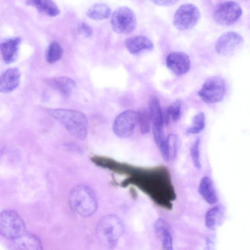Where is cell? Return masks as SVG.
<instances>
[{"label":"cell","instance_id":"20","mask_svg":"<svg viewBox=\"0 0 250 250\" xmlns=\"http://www.w3.org/2000/svg\"><path fill=\"white\" fill-rule=\"evenodd\" d=\"M28 5L35 7L40 12L49 16L55 17L59 15L60 10L57 5L52 0H34L26 2Z\"/></svg>","mask_w":250,"mask_h":250},{"label":"cell","instance_id":"7","mask_svg":"<svg viewBox=\"0 0 250 250\" xmlns=\"http://www.w3.org/2000/svg\"><path fill=\"white\" fill-rule=\"evenodd\" d=\"M242 13V8L238 3L226 1L216 6L213 12V18L219 24L229 25L236 22Z\"/></svg>","mask_w":250,"mask_h":250},{"label":"cell","instance_id":"1","mask_svg":"<svg viewBox=\"0 0 250 250\" xmlns=\"http://www.w3.org/2000/svg\"><path fill=\"white\" fill-rule=\"evenodd\" d=\"M125 226L117 216L107 215L102 218L96 226V235L101 245L109 250L114 249L123 235Z\"/></svg>","mask_w":250,"mask_h":250},{"label":"cell","instance_id":"17","mask_svg":"<svg viewBox=\"0 0 250 250\" xmlns=\"http://www.w3.org/2000/svg\"><path fill=\"white\" fill-rule=\"evenodd\" d=\"M124 43L128 52L132 54H137L143 50H151L154 47L151 40L142 35L128 38Z\"/></svg>","mask_w":250,"mask_h":250},{"label":"cell","instance_id":"30","mask_svg":"<svg viewBox=\"0 0 250 250\" xmlns=\"http://www.w3.org/2000/svg\"><path fill=\"white\" fill-rule=\"evenodd\" d=\"M155 4L160 6H169L174 5L178 1L177 0H152V1Z\"/></svg>","mask_w":250,"mask_h":250},{"label":"cell","instance_id":"24","mask_svg":"<svg viewBox=\"0 0 250 250\" xmlns=\"http://www.w3.org/2000/svg\"><path fill=\"white\" fill-rule=\"evenodd\" d=\"M63 50L58 42H54L48 46L46 53V59L50 63L55 62L62 58Z\"/></svg>","mask_w":250,"mask_h":250},{"label":"cell","instance_id":"3","mask_svg":"<svg viewBox=\"0 0 250 250\" xmlns=\"http://www.w3.org/2000/svg\"><path fill=\"white\" fill-rule=\"evenodd\" d=\"M68 202L71 209L79 215L87 217L95 213L97 201L94 192L84 185L75 186L71 190Z\"/></svg>","mask_w":250,"mask_h":250},{"label":"cell","instance_id":"19","mask_svg":"<svg viewBox=\"0 0 250 250\" xmlns=\"http://www.w3.org/2000/svg\"><path fill=\"white\" fill-rule=\"evenodd\" d=\"M198 191L204 200L209 204H214L217 201L218 198L213 183L211 179L205 176L200 180Z\"/></svg>","mask_w":250,"mask_h":250},{"label":"cell","instance_id":"14","mask_svg":"<svg viewBox=\"0 0 250 250\" xmlns=\"http://www.w3.org/2000/svg\"><path fill=\"white\" fill-rule=\"evenodd\" d=\"M21 73L17 67L9 68L1 75L0 79V91L4 93H10L19 85Z\"/></svg>","mask_w":250,"mask_h":250},{"label":"cell","instance_id":"28","mask_svg":"<svg viewBox=\"0 0 250 250\" xmlns=\"http://www.w3.org/2000/svg\"><path fill=\"white\" fill-rule=\"evenodd\" d=\"M167 113L173 121H178L181 114V103L177 100L171 104L167 108Z\"/></svg>","mask_w":250,"mask_h":250},{"label":"cell","instance_id":"5","mask_svg":"<svg viewBox=\"0 0 250 250\" xmlns=\"http://www.w3.org/2000/svg\"><path fill=\"white\" fill-rule=\"evenodd\" d=\"M110 23L115 32L120 34H128L135 29L137 19L131 9L126 6H121L112 13Z\"/></svg>","mask_w":250,"mask_h":250},{"label":"cell","instance_id":"23","mask_svg":"<svg viewBox=\"0 0 250 250\" xmlns=\"http://www.w3.org/2000/svg\"><path fill=\"white\" fill-rule=\"evenodd\" d=\"M179 140L174 134H169L166 138L165 152L162 155L166 161L175 158L178 146Z\"/></svg>","mask_w":250,"mask_h":250},{"label":"cell","instance_id":"2","mask_svg":"<svg viewBox=\"0 0 250 250\" xmlns=\"http://www.w3.org/2000/svg\"><path fill=\"white\" fill-rule=\"evenodd\" d=\"M48 112L77 139L82 140L86 137L88 122L83 112L64 108L51 109Z\"/></svg>","mask_w":250,"mask_h":250},{"label":"cell","instance_id":"25","mask_svg":"<svg viewBox=\"0 0 250 250\" xmlns=\"http://www.w3.org/2000/svg\"><path fill=\"white\" fill-rule=\"evenodd\" d=\"M205 125V114L203 112H200L194 116L192 125L187 129V131L188 134H198L204 129Z\"/></svg>","mask_w":250,"mask_h":250},{"label":"cell","instance_id":"10","mask_svg":"<svg viewBox=\"0 0 250 250\" xmlns=\"http://www.w3.org/2000/svg\"><path fill=\"white\" fill-rule=\"evenodd\" d=\"M244 42V38L239 33L230 31L221 35L215 44V49L219 54L227 56L238 49Z\"/></svg>","mask_w":250,"mask_h":250},{"label":"cell","instance_id":"21","mask_svg":"<svg viewBox=\"0 0 250 250\" xmlns=\"http://www.w3.org/2000/svg\"><path fill=\"white\" fill-rule=\"evenodd\" d=\"M224 217V209L221 206H214L207 212L205 224L209 229H213L222 222Z\"/></svg>","mask_w":250,"mask_h":250},{"label":"cell","instance_id":"18","mask_svg":"<svg viewBox=\"0 0 250 250\" xmlns=\"http://www.w3.org/2000/svg\"><path fill=\"white\" fill-rule=\"evenodd\" d=\"M154 230L161 242L163 250H173L172 238L168 223L159 218L154 223Z\"/></svg>","mask_w":250,"mask_h":250},{"label":"cell","instance_id":"13","mask_svg":"<svg viewBox=\"0 0 250 250\" xmlns=\"http://www.w3.org/2000/svg\"><path fill=\"white\" fill-rule=\"evenodd\" d=\"M21 42V39L20 37L8 38L1 42L0 52L5 63L10 64L16 60Z\"/></svg>","mask_w":250,"mask_h":250},{"label":"cell","instance_id":"15","mask_svg":"<svg viewBox=\"0 0 250 250\" xmlns=\"http://www.w3.org/2000/svg\"><path fill=\"white\" fill-rule=\"evenodd\" d=\"M13 250H43L40 239L36 235L25 232L12 240Z\"/></svg>","mask_w":250,"mask_h":250},{"label":"cell","instance_id":"12","mask_svg":"<svg viewBox=\"0 0 250 250\" xmlns=\"http://www.w3.org/2000/svg\"><path fill=\"white\" fill-rule=\"evenodd\" d=\"M168 69L177 76L187 73L191 66L188 55L183 52H174L169 53L166 59Z\"/></svg>","mask_w":250,"mask_h":250},{"label":"cell","instance_id":"26","mask_svg":"<svg viewBox=\"0 0 250 250\" xmlns=\"http://www.w3.org/2000/svg\"><path fill=\"white\" fill-rule=\"evenodd\" d=\"M151 122L149 112L141 110L138 112V123L142 134H145L149 131Z\"/></svg>","mask_w":250,"mask_h":250},{"label":"cell","instance_id":"22","mask_svg":"<svg viewBox=\"0 0 250 250\" xmlns=\"http://www.w3.org/2000/svg\"><path fill=\"white\" fill-rule=\"evenodd\" d=\"M111 10L107 4L99 3L92 5L87 11V16L93 20H102L109 17Z\"/></svg>","mask_w":250,"mask_h":250},{"label":"cell","instance_id":"27","mask_svg":"<svg viewBox=\"0 0 250 250\" xmlns=\"http://www.w3.org/2000/svg\"><path fill=\"white\" fill-rule=\"evenodd\" d=\"M200 139L197 138L190 148V155L194 167L198 169H201V165L200 160Z\"/></svg>","mask_w":250,"mask_h":250},{"label":"cell","instance_id":"16","mask_svg":"<svg viewBox=\"0 0 250 250\" xmlns=\"http://www.w3.org/2000/svg\"><path fill=\"white\" fill-rule=\"evenodd\" d=\"M46 83L65 97L69 96L77 85L74 80L64 76L50 78L47 80Z\"/></svg>","mask_w":250,"mask_h":250},{"label":"cell","instance_id":"29","mask_svg":"<svg viewBox=\"0 0 250 250\" xmlns=\"http://www.w3.org/2000/svg\"><path fill=\"white\" fill-rule=\"evenodd\" d=\"M78 32L85 37H89L92 34L91 27L86 22H82L78 26Z\"/></svg>","mask_w":250,"mask_h":250},{"label":"cell","instance_id":"4","mask_svg":"<svg viewBox=\"0 0 250 250\" xmlns=\"http://www.w3.org/2000/svg\"><path fill=\"white\" fill-rule=\"evenodd\" d=\"M25 232V225L20 215L12 210H4L0 215V233L4 237L15 240Z\"/></svg>","mask_w":250,"mask_h":250},{"label":"cell","instance_id":"6","mask_svg":"<svg viewBox=\"0 0 250 250\" xmlns=\"http://www.w3.org/2000/svg\"><path fill=\"white\" fill-rule=\"evenodd\" d=\"M226 92L224 80L220 76H211L204 82L198 95L206 103L213 104L220 101Z\"/></svg>","mask_w":250,"mask_h":250},{"label":"cell","instance_id":"9","mask_svg":"<svg viewBox=\"0 0 250 250\" xmlns=\"http://www.w3.org/2000/svg\"><path fill=\"white\" fill-rule=\"evenodd\" d=\"M137 123L138 112L132 110H126L115 118L113 130L119 137L127 138L133 134Z\"/></svg>","mask_w":250,"mask_h":250},{"label":"cell","instance_id":"11","mask_svg":"<svg viewBox=\"0 0 250 250\" xmlns=\"http://www.w3.org/2000/svg\"><path fill=\"white\" fill-rule=\"evenodd\" d=\"M149 113L152 124L155 141L164 138L163 132L164 119L159 101L155 96H151L148 102Z\"/></svg>","mask_w":250,"mask_h":250},{"label":"cell","instance_id":"8","mask_svg":"<svg viewBox=\"0 0 250 250\" xmlns=\"http://www.w3.org/2000/svg\"><path fill=\"white\" fill-rule=\"evenodd\" d=\"M200 16V10L195 5L185 3L176 10L173 17V24L179 30H188L197 23Z\"/></svg>","mask_w":250,"mask_h":250}]
</instances>
